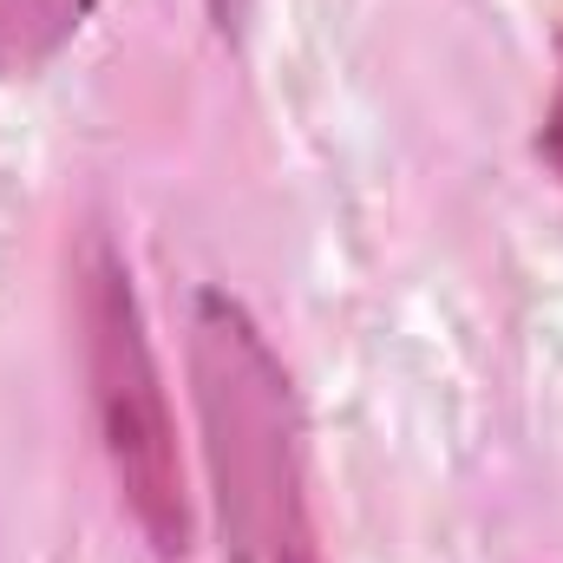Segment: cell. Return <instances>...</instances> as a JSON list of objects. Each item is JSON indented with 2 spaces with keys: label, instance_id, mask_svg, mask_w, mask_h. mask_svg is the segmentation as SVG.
Returning a JSON list of instances; mask_svg holds the SVG:
<instances>
[{
  "label": "cell",
  "instance_id": "obj_1",
  "mask_svg": "<svg viewBox=\"0 0 563 563\" xmlns=\"http://www.w3.org/2000/svg\"><path fill=\"white\" fill-rule=\"evenodd\" d=\"M184 354L223 563H328L308 498L301 400L263 321L230 288H197Z\"/></svg>",
  "mask_w": 563,
  "mask_h": 563
},
{
  "label": "cell",
  "instance_id": "obj_2",
  "mask_svg": "<svg viewBox=\"0 0 563 563\" xmlns=\"http://www.w3.org/2000/svg\"><path fill=\"white\" fill-rule=\"evenodd\" d=\"M79 328H86V394L92 426L119 485V505L132 511L139 538L157 558L190 551V492H184V452L164 394V367L144 328L139 288L125 256L92 236L79 263Z\"/></svg>",
  "mask_w": 563,
  "mask_h": 563
},
{
  "label": "cell",
  "instance_id": "obj_3",
  "mask_svg": "<svg viewBox=\"0 0 563 563\" xmlns=\"http://www.w3.org/2000/svg\"><path fill=\"white\" fill-rule=\"evenodd\" d=\"M99 0H0V79L46 73L92 20Z\"/></svg>",
  "mask_w": 563,
  "mask_h": 563
},
{
  "label": "cell",
  "instance_id": "obj_4",
  "mask_svg": "<svg viewBox=\"0 0 563 563\" xmlns=\"http://www.w3.org/2000/svg\"><path fill=\"white\" fill-rule=\"evenodd\" d=\"M538 157L551 164V177L563 184V46H558V92H551V112H544V132H538Z\"/></svg>",
  "mask_w": 563,
  "mask_h": 563
},
{
  "label": "cell",
  "instance_id": "obj_5",
  "mask_svg": "<svg viewBox=\"0 0 563 563\" xmlns=\"http://www.w3.org/2000/svg\"><path fill=\"white\" fill-rule=\"evenodd\" d=\"M203 7H210V20H217L223 40H243V26H250V0H203Z\"/></svg>",
  "mask_w": 563,
  "mask_h": 563
}]
</instances>
